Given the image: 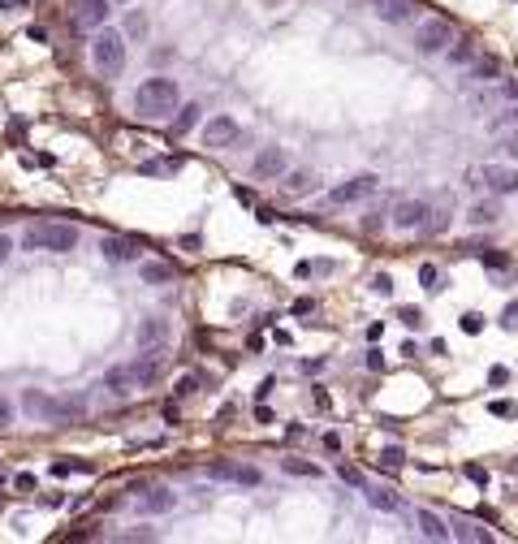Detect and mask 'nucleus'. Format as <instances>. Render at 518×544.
I'll return each instance as SVG.
<instances>
[{
  "mask_svg": "<svg viewBox=\"0 0 518 544\" xmlns=\"http://www.w3.org/2000/svg\"><path fill=\"white\" fill-rule=\"evenodd\" d=\"M415 527H419V536H424V540H436V544L454 540V536H449V523H445L440 514H432V510H415Z\"/></svg>",
  "mask_w": 518,
  "mask_h": 544,
  "instance_id": "ddd939ff",
  "label": "nucleus"
},
{
  "mask_svg": "<svg viewBox=\"0 0 518 544\" xmlns=\"http://www.w3.org/2000/svg\"><path fill=\"white\" fill-rule=\"evenodd\" d=\"M281 466H285L289 475H303V480H315V475H319V466H315V462H303V458H285Z\"/></svg>",
  "mask_w": 518,
  "mask_h": 544,
  "instance_id": "2f4dec72",
  "label": "nucleus"
},
{
  "mask_svg": "<svg viewBox=\"0 0 518 544\" xmlns=\"http://www.w3.org/2000/svg\"><path fill=\"white\" fill-rule=\"evenodd\" d=\"M376 13L384 22H410L415 17V0H376Z\"/></svg>",
  "mask_w": 518,
  "mask_h": 544,
  "instance_id": "aec40b11",
  "label": "nucleus"
},
{
  "mask_svg": "<svg viewBox=\"0 0 518 544\" xmlns=\"http://www.w3.org/2000/svg\"><path fill=\"white\" fill-rule=\"evenodd\" d=\"M238 138H242V130H238V121H233V117H212L208 126H203V143H208V147H216V152L233 147Z\"/></svg>",
  "mask_w": 518,
  "mask_h": 544,
  "instance_id": "9d476101",
  "label": "nucleus"
},
{
  "mask_svg": "<svg viewBox=\"0 0 518 544\" xmlns=\"http://www.w3.org/2000/svg\"><path fill=\"white\" fill-rule=\"evenodd\" d=\"M82 415H87V398L82 393H69V398H52L43 424H73V419H82Z\"/></svg>",
  "mask_w": 518,
  "mask_h": 544,
  "instance_id": "f8f14e48",
  "label": "nucleus"
},
{
  "mask_svg": "<svg viewBox=\"0 0 518 544\" xmlns=\"http://www.w3.org/2000/svg\"><path fill=\"white\" fill-rule=\"evenodd\" d=\"M324 450H329V454H337V450H341V436H337V432H329V436H324Z\"/></svg>",
  "mask_w": 518,
  "mask_h": 544,
  "instance_id": "5fc2aeb1",
  "label": "nucleus"
},
{
  "mask_svg": "<svg viewBox=\"0 0 518 544\" xmlns=\"http://www.w3.org/2000/svg\"><path fill=\"white\" fill-rule=\"evenodd\" d=\"M475 178L488 186V190H497V194H514L518 190V169H505V164H484ZM475 182V186H480Z\"/></svg>",
  "mask_w": 518,
  "mask_h": 544,
  "instance_id": "9b49d317",
  "label": "nucleus"
},
{
  "mask_svg": "<svg viewBox=\"0 0 518 544\" xmlns=\"http://www.w3.org/2000/svg\"><path fill=\"white\" fill-rule=\"evenodd\" d=\"M501 329H510V333H518V303H510V307L501 311Z\"/></svg>",
  "mask_w": 518,
  "mask_h": 544,
  "instance_id": "37998d69",
  "label": "nucleus"
},
{
  "mask_svg": "<svg viewBox=\"0 0 518 544\" xmlns=\"http://www.w3.org/2000/svg\"><path fill=\"white\" fill-rule=\"evenodd\" d=\"M445 57H449V65H466L475 57V39H458L454 48H445Z\"/></svg>",
  "mask_w": 518,
  "mask_h": 544,
  "instance_id": "c756f323",
  "label": "nucleus"
},
{
  "mask_svg": "<svg viewBox=\"0 0 518 544\" xmlns=\"http://www.w3.org/2000/svg\"><path fill=\"white\" fill-rule=\"evenodd\" d=\"M134 341L143 345V350H152V345H164V341H168V320H160V315L143 320L138 333H134Z\"/></svg>",
  "mask_w": 518,
  "mask_h": 544,
  "instance_id": "f3484780",
  "label": "nucleus"
},
{
  "mask_svg": "<svg viewBox=\"0 0 518 544\" xmlns=\"http://www.w3.org/2000/svg\"><path fill=\"white\" fill-rule=\"evenodd\" d=\"M91 61H95V69H100L104 78H117V73L126 69V39L117 31H100L91 39Z\"/></svg>",
  "mask_w": 518,
  "mask_h": 544,
  "instance_id": "7ed1b4c3",
  "label": "nucleus"
},
{
  "mask_svg": "<svg viewBox=\"0 0 518 544\" xmlns=\"http://www.w3.org/2000/svg\"><path fill=\"white\" fill-rule=\"evenodd\" d=\"M130 372H134V385H138V389L156 385V376H160V355H138V359L130 363Z\"/></svg>",
  "mask_w": 518,
  "mask_h": 544,
  "instance_id": "6ab92c4d",
  "label": "nucleus"
},
{
  "mask_svg": "<svg viewBox=\"0 0 518 544\" xmlns=\"http://www.w3.org/2000/svg\"><path fill=\"white\" fill-rule=\"evenodd\" d=\"M367 492V506L372 510H384V514H398L402 510V497L398 492H389V488H363Z\"/></svg>",
  "mask_w": 518,
  "mask_h": 544,
  "instance_id": "4be33fe9",
  "label": "nucleus"
},
{
  "mask_svg": "<svg viewBox=\"0 0 518 544\" xmlns=\"http://www.w3.org/2000/svg\"><path fill=\"white\" fill-rule=\"evenodd\" d=\"M402 450H398V445H389V450H380V466H384V471H398V466H402Z\"/></svg>",
  "mask_w": 518,
  "mask_h": 544,
  "instance_id": "72a5a7b5",
  "label": "nucleus"
},
{
  "mask_svg": "<svg viewBox=\"0 0 518 544\" xmlns=\"http://www.w3.org/2000/svg\"><path fill=\"white\" fill-rule=\"evenodd\" d=\"M264 5H281V0H264Z\"/></svg>",
  "mask_w": 518,
  "mask_h": 544,
  "instance_id": "13d9d810",
  "label": "nucleus"
},
{
  "mask_svg": "<svg viewBox=\"0 0 518 544\" xmlns=\"http://www.w3.org/2000/svg\"><path fill=\"white\" fill-rule=\"evenodd\" d=\"M178 164H182V160H147V164H143V173H173Z\"/></svg>",
  "mask_w": 518,
  "mask_h": 544,
  "instance_id": "a19ab883",
  "label": "nucleus"
},
{
  "mask_svg": "<svg viewBox=\"0 0 518 544\" xmlns=\"http://www.w3.org/2000/svg\"><path fill=\"white\" fill-rule=\"evenodd\" d=\"M9 255H13V238H9V234H0V264H5Z\"/></svg>",
  "mask_w": 518,
  "mask_h": 544,
  "instance_id": "8fccbe9b",
  "label": "nucleus"
},
{
  "mask_svg": "<svg viewBox=\"0 0 518 544\" xmlns=\"http://www.w3.org/2000/svg\"><path fill=\"white\" fill-rule=\"evenodd\" d=\"M285 169H289V156L281 152V147H264V152L255 156V178H281Z\"/></svg>",
  "mask_w": 518,
  "mask_h": 544,
  "instance_id": "4468645a",
  "label": "nucleus"
},
{
  "mask_svg": "<svg viewBox=\"0 0 518 544\" xmlns=\"http://www.w3.org/2000/svg\"><path fill=\"white\" fill-rule=\"evenodd\" d=\"M104 389H108V393H117V398H130V393H138L130 363H126V367H108V372H104Z\"/></svg>",
  "mask_w": 518,
  "mask_h": 544,
  "instance_id": "a211bd4d",
  "label": "nucleus"
},
{
  "mask_svg": "<svg viewBox=\"0 0 518 544\" xmlns=\"http://www.w3.org/2000/svg\"><path fill=\"white\" fill-rule=\"evenodd\" d=\"M384 225H389V212H384V208L363 216V234H376V229H384Z\"/></svg>",
  "mask_w": 518,
  "mask_h": 544,
  "instance_id": "f704fd0d",
  "label": "nucleus"
},
{
  "mask_svg": "<svg viewBox=\"0 0 518 544\" xmlns=\"http://www.w3.org/2000/svg\"><path fill=\"white\" fill-rule=\"evenodd\" d=\"M492 415H501V419H510V415H514V402H492Z\"/></svg>",
  "mask_w": 518,
  "mask_h": 544,
  "instance_id": "603ef678",
  "label": "nucleus"
},
{
  "mask_svg": "<svg viewBox=\"0 0 518 544\" xmlns=\"http://www.w3.org/2000/svg\"><path fill=\"white\" fill-rule=\"evenodd\" d=\"M22 246L27 251H52V255H65L78 246V229L73 225H31L22 234Z\"/></svg>",
  "mask_w": 518,
  "mask_h": 544,
  "instance_id": "f03ea898",
  "label": "nucleus"
},
{
  "mask_svg": "<svg viewBox=\"0 0 518 544\" xmlns=\"http://www.w3.org/2000/svg\"><path fill=\"white\" fill-rule=\"evenodd\" d=\"M17 488H22V492H31V488H35V475L22 471V475H17Z\"/></svg>",
  "mask_w": 518,
  "mask_h": 544,
  "instance_id": "6e6d98bb",
  "label": "nucleus"
},
{
  "mask_svg": "<svg viewBox=\"0 0 518 544\" xmlns=\"http://www.w3.org/2000/svg\"><path fill=\"white\" fill-rule=\"evenodd\" d=\"M104 17H108V0H82V9H78L82 27H104Z\"/></svg>",
  "mask_w": 518,
  "mask_h": 544,
  "instance_id": "a878e982",
  "label": "nucleus"
},
{
  "mask_svg": "<svg viewBox=\"0 0 518 544\" xmlns=\"http://www.w3.org/2000/svg\"><path fill=\"white\" fill-rule=\"evenodd\" d=\"M143 31H147V22H143V17L134 13V17H130V35H143Z\"/></svg>",
  "mask_w": 518,
  "mask_h": 544,
  "instance_id": "4d7b16f0",
  "label": "nucleus"
},
{
  "mask_svg": "<svg viewBox=\"0 0 518 544\" xmlns=\"http://www.w3.org/2000/svg\"><path fill=\"white\" fill-rule=\"evenodd\" d=\"M466 220H471V225H497V220H501V208L492 203V199H480L471 212H466Z\"/></svg>",
  "mask_w": 518,
  "mask_h": 544,
  "instance_id": "bb28decb",
  "label": "nucleus"
},
{
  "mask_svg": "<svg viewBox=\"0 0 518 544\" xmlns=\"http://www.w3.org/2000/svg\"><path fill=\"white\" fill-rule=\"evenodd\" d=\"M436 277H440L436 264H424V268H419V281H424V289H436Z\"/></svg>",
  "mask_w": 518,
  "mask_h": 544,
  "instance_id": "c03bdc74",
  "label": "nucleus"
},
{
  "mask_svg": "<svg viewBox=\"0 0 518 544\" xmlns=\"http://www.w3.org/2000/svg\"><path fill=\"white\" fill-rule=\"evenodd\" d=\"M294 272H298V277H324V272H333V264L329 259H303Z\"/></svg>",
  "mask_w": 518,
  "mask_h": 544,
  "instance_id": "473e14b6",
  "label": "nucleus"
},
{
  "mask_svg": "<svg viewBox=\"0 0 518 544\" xmlns=\"http://www.w3.org/2000/svg\"><path fill=\"white\" fill-rule=\"evenodd\" d=\"M48 406H52V398H48L43 389H27L22 393V410H27L31 419H48Z\"/></svg>",
  "mask_w": 518,
  "mask_h": 544,
  "instance_id": "5701e85b",
  "label": "nucleus"
},
{
  "mask_svg": "<svg viewBox=\"0 0 518 544\" xmlns=\"http://www.w3.org/2000/svg\"><path fill=\"white\" fill-rule=\"evenodd\" d=\"M480 259L488 268H510V255H501V251H480Z\"/></svg>",
  "mask_w": 518,
  "mask_h": 544,
  "instance_id": "79ce46f5",
  "label": "nucleus"
},
{
  "mask_svg": "<svg viewBox=\"0 0 518 544\" xmlns=\"http://www.w3.org/2000/svg\"><path fill=\"white\" fill-rule=\"evenodd\" d=\"M488 380H492V385H505V380H510V372H505V367H492V372H488Z\"/></svg>",
  "mask_w": 518,
  "mask_h": 544,
  "instance_id": "864d4df0",
  "label": "nucleus"
},
{
  "mask_svg": "<svg viewBox=\"0 0 518 544\" xmlns=\"http://www.w3.org/2000/svg\"><path fill=\"white\" fill-rule=\"evenodd\" d=\"M501 152L510 160H518V130H501Z\"/></svg>",
  "mask_w": 518,
  "mask_h": 544,
  "instance_id": "e433bc0d",
  "label": "nucleus"
},
{
  "mask_svg": "<svg viewBox=\"0 0 518 544\" xmlns=\"http://www.w3.org/2000/svg\"><path fill=\"white\" fill-rule=\"evenodd\" d=\"M285 190H289V194H307V190H315V173H311V169H294V173H285Z\"/></svg>",
  "mask_w": 518,
  "mask_h": 544,
  "instance_id": "c85d7f7f",
  "label": "nucleus"
},
{
  "mask_svg": "<svg viewBox=\"0 0 518 544\" xmlns=\"http://www.w3.org/2000/svg\"><path fill=\"white\" fill-rule=\"evenodd\" d=\"M454 43V27L445 17H428V22H419V31H415V48L424 57H436V52H445V48Z\"/></svg>",
  "mask_w": 518,
  "mask_h": 544,
  "instance_id": "20e7f679",
  "label": "nucleus"
},
{
  "mask_svg": "<svg viewBox=\"0 0 518 544\" xmlns=\"http://www.w3.org/2000/svg\"><path fill=\"white\" fill-rule=\"evenodd\" d=\"M480 329H484V315H480V311H466V315H462V333H471V337H475Z\"/></svg>",
  "mask_w": 518,
  "mask_h": 544,
  "instance_id": "4c0bfd02",
  "label": "nucleus"
},
{
  "mask_svg": "<svg viewBox=\"0 0 518 544\" xmlns=\"http://www.w3.org/2000/svg\"><path fill=\"white\" fill-rule=\"evenodd\" d=\"M449 536H454V540H466V544H488V540H492V531H488V527H480V523H466V518L449 523Z\"/></svg>",
  "mask_w": 518,
  "mask_h": 544,
  "instance_id": "412c9836",
  "label": "nucleus"
},
{
  "mask_svg": "<svg viewBox=\"0 0 518 544\" xmlns=\"http://www.w3.org/2000/svg\"><path fill=\"white\" fill-rule=\"evenodd\" d=\"M449 212H454V199L445 194V199H440L436 208H428V220H424V229H428V234H440V229L449 225Z\"/></svg>",
  "mask_w": 518,
  "mask_h": 544,
  "instance_id": "393cba45",
  "label": "nucleus"
},
{
  "mask_svg": "<svg viewBox=\"0 0 518 544\" xmlns=\"http://www.w3.org/2000/svg\"><path fill=\"white\" fill-rule=\"evenodd\" d=\"M380 190V178L376 173H363V178H350L329 190V203H359V199H372V194Z\"/></svg>",
  "mask_w": 518,
  "mask_h": 544,
  "instance_id": "6e6552de",
  "label": "nucleus"
},
{
  "mask_svg": "<svg viewBox=\"0 0 518 544\" xmlns=\"http://www.w3.org/2000/svg\"><path fill=\"white\" fill-rule=\"evenodd\" d=\"M73 471H91L87 462H52V475H73Z\"/></svg>",
  "mask_w": 518,
  "mask_h": 544,
  "instance_id": "ea45409f",
  "label": "nucleus"
},
{
  "mask_svg": "<svg viewBox=\"0 0 518 544\" xmlns=\"http://www.w3.org/2000/svg\"><path fill=\"white\" fill-rule=\"evenodd\" d=\"M9 424H13V406L0 398V428H9Z\"/></svg>",
  "mask_w": 518,
  "mask_h": 544,
  "instance_id": "09e8293b",
  "label": "nucleus"
},
{
  "mask_svg": "<svg viewBox=\"0 0 518 544\" xmlns=\"http://www.w3.org/2000/svg\"><path fill=\"white\" fill-rule=\"evenodd\" d=\"M398 320H402V324H410V329H419V324H424V311H419V307H402Z\"/></svg>",
  "mask_w": 518,
  "mask_h": 544,
  "instance_id": "58836bf2",
  "label": "nucleus"
},
{
  "mask_svg": "<svg viewBox=\"0 0 518 544\" xmlns=\"http://www.w3.org/2000/svg\"><path fill=\"white\" fill-rule=\"evenodd\" d=\"M372 294H380V299L393 294V277H389V272H376V277H372Z\"/></svg>",
  "mask_w": 518,
  "mask_h": 544,
  "instance_id": "c9c22d12",
  "label": "nucleus"
},
{
  "mask_svg": "<svg viewBox=\"0 0 518 544\" xmlns=\"http://www.w3.org/2000/svg\"><path fill=\"white\" fill-rule=\"evenodd\" d=\"M337 475H341L345 484H354V488H363V475H359V471H350V466H345V462L337 466Z\"/></svg>",
  "mask_w": 518,
  "mask_h": 544,
  "instance_id": "49530a36",
  "label": "nucleus"
},
{
  "mask_svg": "<svg viewBox=\"0 0 518 544\" xmlns=\"http://www.w3.org/2000/svg\"><path fill=\"white\" fill-rule=\"evenodd\" d=\"M315 311V299H298V303H294V315H311Z\"/></svg>",
  "mask_w": 518,
  "mask_h": 544,
  "instance_id": "3c124183",
  "label": "nucleus"
},
{
  "mask_svg": "<svg viewBox=\"0 0 518 544\" xmlns=\"http://www.w3.org/2000/svg\"><path fill=\"white\" fill-rule=\"evenodd\" d=\"M138 277H143L147 285H168L173 277H178V272H173V264H143V268H138Z\"/></svg>",
  "mask_w": 518,
  "mask_h": 544,
  "instance_id": "cd10ccee",
  "label": "nucleus"
},
{
  "mask_svg": "<svg viewBox=\"0 0 518 544\" xmlns=\"http://www.w3.org/2000/svg\"><path fill=\"white\" fill-rule=\"evenodd\" d=\"M466 78L480 83V87H484V83H497V78H501V61H497V57H480V52H475L471 61H466Z\"/></svg>",
  "mask_w": 518,
  "mask_h": 544,
  "instance_id": "dca6fc26",
  "label": "nucleus"
},
{
  "mask_svg": "<svg viewBox=\"0 0 518 544\" xmlns=\"http://www.w3.org/2000/svg\"><path fill=\"white\" fill-rule=\"evenodd\" d=\"M194 389H199V376H182V380H178V398H190Z\"/></svg>",
  "mask_w": 518,
  "mask_h": 544,
  "instance_id": "a18cd8bd",
  "label": "nucleus"
},
{
  "mask_svg": "<svg viewBox=\"0 0 518 544\" xmlns=\"http://www.w3.org/2000/svg\"><path fill=\"white\" fill-rule=\"evenodd\" d=\"M466 480H475V484H488V471H484V466H475V462H471V466H466Z\"/></svg>",
  "mask_w": 518,
  "mask_h": 544,
  "instance_id": "de8ad7c7",
  "label": "nucleus"
},
{
  "mask_svg": "<svg viewBox=\"0 0 518 544\" xmlns=\"http://www.w3.org/2000/svg\"><path fill=\"white\" fill-rule=\"evenodd\" d=\"M208 475H212V480H229V484H242V488H259V484H264L259 466L229 462V458H220V462H208Z\"/></svg>",
  "mask_w": 518,
  "mask_h": 544,
  "instance_id": "423d86ee",
  "label": "nucleus"
},
{
  "mask_svg": "<svg viewBox=\"0 0 518 544\" xmlns=\"http://www.w3.org/2000/svg\"><path fill=\"white\" fill-rule=\"evenodd\" d=\"M100 251H104L108 264H134L138 259V242L134 238H104Z\"/></svg>",
  "mask_w": 518,
  "mask_h": 544,
  "instance_id": "2eb2a0df",
  "label": "nucleus"
},
{
  "mask_svg": "<svg viewBox=\"0 0 518 544\" xmlns=\"http://www.w3.org/2000/svg\"><path fill=\"white\" fill-rule=\"evenodd\" d=\"M178 104H182V91H178V83H173V78H147V83L134 91V113H138V117H152V121L168 117Z\"/></svg>",
  "mask_w": 518,
  "mask_h": 544,
  "instance_id": "f257e3e1",
  "label": "nucleus"
},
{
  "mask_svg": "<svg viewBox=\"0 0 518 544\" xmlns=\"http://www.w3.org/2000/svg\"><path fill=\"white\" fill-rule=\"evenodd\" d=\"M428 199H398V203H393L389 208V225L393 229H424V220H428Z\"/></svg>",
  "mask_w": 518,
  "mask_h": 544,
  "instance_id": "0eeeda50",
  "label": "nucleus"
},
{
  "mask_svg": "<svg viewBox=\"0 0 518 544\" xmlns=\"http://www.w3.org/2000/svg\"><path fill=\"white\" fill-rule=\"evenodd\" d=\"M173 113H178V117H173V134H190L194 126H199V104H178V108H173Z\"/></svg>",
  "mask_w": 518,
  "mask_h": 544,
  "instance_id": "b1692460",
  "label": "nucleus"
},
{
  "mask_svg": "<svg viewBox=\"0 0 518 544\" xmlns=\"http://www.w3.org/2000/svg\"><path fill=\"white\" fill-rule=\"evenodd\" d=\"M173 506H178V497H173V488H164V484H138L134 488V510L138 514H168Z\"/></svg>",
  "mask_w": 518,
  "mask_h": 544,
  "instance_id": "39448f33",
  "label": "nucleus"
},
{
  "mask_svg": "<svg viewBox=\"0 0 518 544\" xmlns=\"http://www.w3.org/2000/svg\"><path fill=\"white\" fill-rule=\"evenodd\" d=\"M488 130H497V134H501V130H518V100H514L505 113L492 117V121H488Z\"/></svg>",
  "mask_w": 518,
  "mask_h": 544,
  "instance_id": "7c9ffc66",
  "label": "nucleus"
},
{
  "mask_svg": "<svg viewBox=\"0 0 518 544\" xmlns=\"http://www.w3.org/2000/svg\"><path fill=\"white\" fill-rule=\"evenodd\" d=\"M518 100V78H505V83H484L475 95H471V108H492V104H514Z\"/></svg>",
  "mask_w": 518,
  "mask_h": 544,
  "instance_id": "1a4fd4ad",
  "label": "nucleus"
}]
</instances>
